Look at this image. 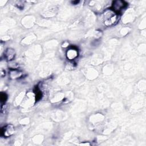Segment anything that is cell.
<instances>
[{
  "label": "cell",
  "instance_id": "obj_4",
  "mask_svg": "<svg viewBox=\"0 0 146 146\" xmlns=\"http://www.w3.org/2000/svg\"><path fill=\"white\" fill-rule=\"evenodd\" d=\"M67 57L68 59L72 60L75 59L78 56V51L76 49L74 48H70L68 50L66 53Z\"/></svg>",
  "mask_w": 146,
  "mask_h": 146
},
{
  "label": "cell",
  "instance_id": "obj_5",
  "mask_svg": "<svg viewBox=\"0 0 146 146\" xmlns=\"http://www.w3.org/2000/svg\"><path fill=\"white\" fill-rule=\"evenodd\" d=\"M14 56H15L14 50L12 48H7L5 52L6 58L8 60H11L14 58Z\"/></svg>",
  "mask_w": 146,
  "mask_h": 146
},
{
  "label": "cell",
  "instance_id": "obj_6",
  "mask_svg": "<svg viewBox=\"0 0 146 146\" xmlns=\"http://www.w3.org/2000/svg\"><path fill=\"white\" fill-rule=\"evenodd\" d=\"M10 75H11V77L12 78H14V79H15V78H18L19 77H20L21 75H22V73L19 71H16V70H13V71H11L10 72Z\"/></svg>",
  "mask_w": 146,
  "mask_h": 146
},
{
  "label": "cell",
  "instance_id": "obj_1",
  "mask_svg": "<svg viewBox=\"0 0 146 146\" xmlns=\"http://www.w3.org/2000/svg\"><path fill=\"white\" fill-rule=\"evenodd\" d=\"M117 15L113 10H107L104 14V23L106 26L112 25L117 21Z\"/></svg>",
  "mask_w": 146,
  "mask_h": 146
},
{
  "label": "cell",
  "instance_id": "obj_3",
  "mask_svg": "<svg viewBox=\"0 0 146 146\" xmlns=\"http://www.w3.org/2000/svg\"><path fill=\"white\" fill-rule=\"evenodd\" d=\"M14 129L13 126L11 125H8L6 127H5V128L4 127L3 130L2 132V133L3 134L4 136L8 137L14 133Z\"/></svg>",
  "mask_w": 146,
  "mask_h": 146
},
{
  "label": "cell",
  "instance_id": "obj_2",
  "mask_svg": "<svg viewBox=\"0 0 146 146\" xmlns=\"http://www.w3.org/2000/svg\"><path fill=\"white\" fill-rule=\"evenodd\" d=\"M125 5L124 1H115L113 2L112 4V8L113 11H119L123 8H124V6Z\"/></svg>",
  "mask_w": 146,
  "mask_h": 146
}]
</instances>
